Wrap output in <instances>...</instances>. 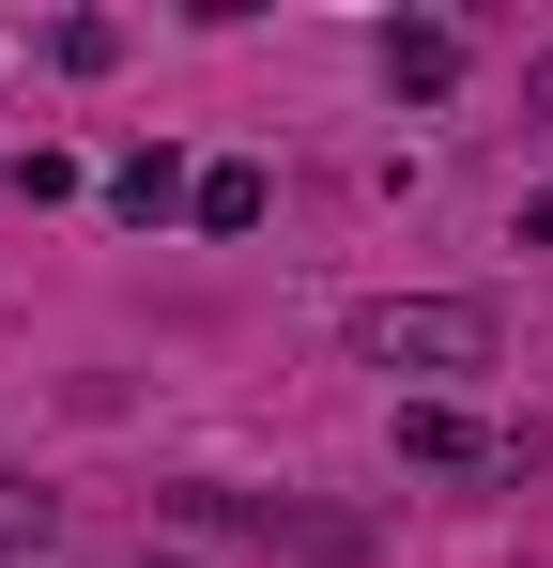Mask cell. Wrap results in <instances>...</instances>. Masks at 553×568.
I'll return each instance as SVG.
<instances>
[{"mask_svg":"<svg viewBox=\"0 0 553 568\" xmlns=\"http://www.w3.org/2000/svg\"><path fill=\"white\" fill-rule=\"evenodd\" d=\"M354 354H384V369H492V307L400 292V307H354Z\"/></svg>","mask_w":553,"mask_h":568,"instance_id":"6da1fadb","label":"cell"},{"mask_svg":"<svg viewBox=\"0 0 553 568\" xmlns=\"http://www.w3.org/2000/svg\"><path fill=\"white\" fill-rule=\"evenodd\" d=\"M47 538H62V491H31V476H0V568H16V554L47 568Z\"/></svg>","mask_w":553,"mask_h":568,"instance_id":"7a4b0ae2","label":"cell"},{"mask_svg":"<svg viewBox=\"0 0 553 568\" xmlns=\"http://www.w3.org/2000/svg\"><path fill=\"white\" fill-rule=\"evenodd\" d=\"M400 462H523V446H492V430H461V415H400Z\"/></svg>","mask_w":553,"mask_h":568,"instance_id":"3957f363","label":"cell"},{"mask_svg":"<svg viewBox=\"0 0 553 568\" xmlns=\"http://www.w3.org/2000/svg\"><path fill=\"white\" fill-rule=\"evenodd\" d=\"M184 200H200V231H262V170H200V185H184Z\"/></svg>","mask_w":553,"mask_h":568,"instance_id":"277c9868","label":"cell"},{"mask_svg":"<svg viewBox=\"0 0 553 568\" xmlns=\"http://www.w3.org/2000/svg\"><path fill=\"white\" fill-rule=\"evenodd\" d=\"M108 200H123L139 231H154V215H170V200H184V170H170V154H123V170H108Z\"/></svg>","mask_w":553,"mask_h":568,"instance_id":"5b68a950","label":"cell"},{"mask_svg":"<svg viewBox=\"0 0 553 568\" xmlns=\"http://www.w3.org/2000/svg\"><path fill=\"white\" fill-rule=\"evenodd\" d=\"M384 78H400V93H446L461 47H446V31H400V47H384Z\"/></svg>","mask_w":553,"mask_h":568,"instance_id":"8992f818","label":"cell"},{"mask_svg":"<svg viewBox=\"0 0 553 568\" xmlns=\"http://www.w3.org/2000/svg\"><path fill=\"white\" fill-rule=\"evenodd\" d=\"M523 108H539V123H553V62H539V78H523Z\"/></svg>","mask_w":553,"mask_h":568,"instance_id":"52a82bcc","label":"cell"}]
</instances>
